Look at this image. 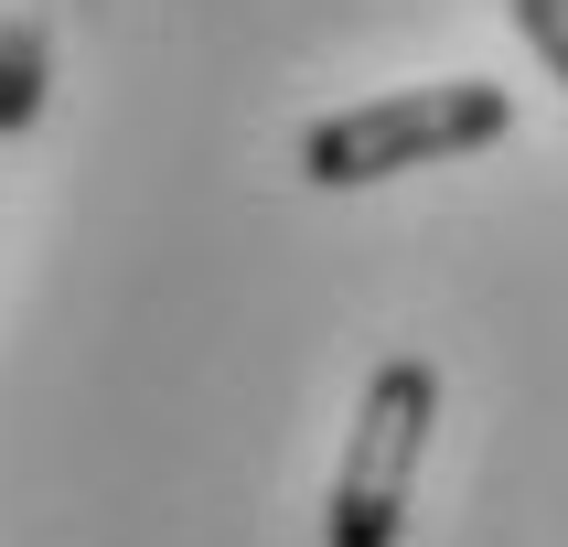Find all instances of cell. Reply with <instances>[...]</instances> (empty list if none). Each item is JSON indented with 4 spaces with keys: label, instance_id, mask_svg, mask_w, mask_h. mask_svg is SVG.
Returning <instances> with one entry per match:
<instances>
[{
    "label": "cell",
    "instance_id": "1",
    "mask_svg": "<svg viewBox=\"0 0 568 547\" xmlns=\"http://www.w3.org/2000/svg\"><path fill=\"white\" fill-rule=\"evenodd\" d=\"M505 129H515V97L483 87V75H450V87H397V97H365V108L312 119V129H301V172H312L322 193H344V183L418 172V161L494 151Z\"/></svg>",
    "mask_w": 568,
    "mask_h": 547
},
{
    "label": "cell",
    "instance_id": "2",
    "mask_svg": "<svg viewBox=\"0 0 568 547\" xmlns=\"http://www.w3.org/2000/svg\"><path fill=\"white\" fill-rule=\"evenodd\" d=\"M429 418H440V376H429L418 354H386L376 376H365L344 473H333V505H322V537L333 547H397L408 537V494H418Z\"/></svg>",
    "mask_w": 568,
    "mask_h": 547
},
{
    "label": "cell",
    "instance_id": "3",
    "mask_svg": "<svg viewBox=\"0 0 568 547\" xmlns=\"http://www.w3.org/2000/svg\"><path fill=\"white\" fill-rule=\"evenodd\" d=\"M54 97V11L43 0H11L0 11V140H22Z\"/></svg>",
    "mask_w": 568,
    "mask_h": 547
},
{
    "label": "cell",
    "instance_id": "4",
    "mask_svg": "<svg viewBox=\"0 0 568 547\" xmlns=\"http://www.w3.org/2000/svg\"><path fill=\"white\" fill-rule=\"evenodd\" d=\"M505 11H515V32L537 43V64L568 87V0H505Z\"/></svg>",
    "mask_w": 568,
    "mask_h": 547
}]
</instances>
